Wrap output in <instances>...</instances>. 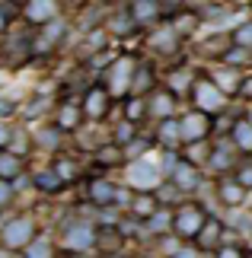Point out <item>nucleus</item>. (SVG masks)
Masks as SVG:
<instances>
[{
	"instance_id": "1",
	"label": "nucleus",
	"mask_w": 252,
	"mask_h": 258,
	"mask_svg": "<svg viewBox=\"0 0 252 258\" xmlns=\"http://www.w3.org/2000/svg\"><path fill=\"white\" fill-rule=\"evenodd\" d=\"M32 233H35V223L29 220V217H16V220H10L7 230H4V245L7 249H23V245H29Z\"/></svg>"
},
{
	"instance_id": "2",
	"label": "nucleus",
	"mask_w": 252,
	"mask_h": 258,
	"mask_svg": "<svg viewBox=\"0 0 252 258\" xmlns=\"http://www.w3.org/2000/svg\"><path fill=\"white\" fill-rule=\"evenodd\" d=\"M173 226H176V233H182V236H198L201 226H205V214H201V207L185 204V207H179V211H176Z\"/></svg>"
},
{
	"instance_id": "3",
	"label": "nucleus",
	"mask_w": 252,
	"mask_h": 258,
	"mask_svg": "<svg viewBox=\"0 0 252 258\" xmlns=\"http://www.w3.org/2000/svg\"><path fill=\"white\" fill-rule=\"evenodd\" d=\"M128 182L137 185V188H154L160 182V169L150 160H137V163H131V169H128Z\"/></svg>"
},
{
	"instance_id": "4",
	"label": "nucleus",
	"mask_w": 252,
	"mask_h": 258,
	"mask_svg": "<svg viewBox=\"0 0 252 258\" xmlns=\"http://www.w3.org/2000/svg\"><path fill=\"white\" fill-rule=\"evenodd\" d=\"M195 102L201 108V115H205V112H214V108L224 105V93H220L211 80H201V83H195Z\"/></svg>"
},
{
	"instance_id": "5",
	"label": "nucleus",
	"mask_w": 252,
	"mask_h": 258,
	"mask_svg": "<svg viewBox=\"0 0 252 258\" xmlns=\"http://www.w3.org/2000/svg\"><path fill=\"white\" fill-rule=\"evenodd\" d=\"M182 137L185 141H201V137H205V131H208V118L201 115V112H191V115H185L182 118Z\"/></svg>"
},
{
	"instance_id": "6",
	"label": "nucleus",
	"mask_w": 252,
	"mask_h": 258,
	"mask_svg": "<svg viewBox=\"0 0 252 258\" xmlns=\"http://www.w3.org/2000/svg\"><path fill=\"white\" fill-rule=\"evenodd\" d=\"M131 71H134L131 57L115 61V67H112V93H125V89L131 86Z\"/></svg>"
},
{
	"instance_id": "7",
	"label": "nucleus",
	"mask_w": 252,
	"mask_h": 258,
	"mask_svg": "<svg viewBox=\"0 0 252 258\" xmlns=\"http://www.w3.org/2000/svg\"><path fill=\"white\" fill-rule=\"evenodd\" d=\"M106 108H109V93H106V89H99V86H93L86 93V115L89 118H103Z\"/></svg>"
},
{
	"instance_id": "8",
	"label": "nucleus",
	"mask_w": 252,
	"mask_h": 258,
	"mask_svg": "<svg viewBox=\"0 0 252 258\" xmlns=\"http://www.w3.org/2000/svg\"><path fill=\"white\" fill-rule=\"evenodd\" d=\"M89 242H93V230H89L86 223H77L74 230L67 233V249L70 252H83Z\"/></svg>"
},
{
	"instance_id": "9",
	"label": "nucleus",
	"mask_w": 252,
	"mask_h": 258,
	"mask_svg": "<svg viewBox=\"0 0 252 258\" xmlns=\"http://www.w3.org/2000/svg\"><path fill=\"white\" fill-rule=\"evenodd\" d=\"M26 19L29 23H48V19H55V4H45V0L26 4Z\"/></svg>"
},
{
	"instance_id": "10",
	"label": "nucleus",
	"mask_w": 252,
	"mask_h": 258,
	"mask_svg": "<svg viewBox=\"0 0 252 258\" xmlns=\"http://www.w3.org/2000/svg\"><path fill=\"white\" fill-rule=\"evenodd\" d=\"M19 169H23V160L13 153H0V182H10V178H16Z\"/></svg>"
},
{
	"instance_id": "11",
	"label": "nucleus",
	"mask_w": 252,
	"mask_h": 258,
	"mask_svg": "<svg viewBox=\"0 0 252 258\" xmlns=\"http://www.w3.org/2000/svg\"><path fill=\"white\" fill-rule=\"evenodd\" d=\"M115 195H118V191H115L109 182H93V185H89V198H93L96 204H112Z\"/></svg>"
},
{
	"instance_id": "12",
	"label": "nucleus",
	"mask_w": 252,
	"mask_h": 258,
	"mask_svg": "<svg viewBox=\"0 0 252 258\" xmlns=\"http://www.w3.org/2000/svg\"><path fill=\"white\" fill-rule=\"evenodd\" d=\"M173 175H176V182L182 185V188H191V185L198 182V172H195V166H191V163H176Z\"/></svg>"
},
{
	"instance_id": "13",
	"label": "nucleus",
	"mask_w": 252,
	"mask_h": 258,
	"mask_svg": "<svg viewBox=\"0 0 252 258\" xmlns=\"http://www.w3.org/2000/svg\"><path fill=\"white\" fill-rule=\"evenodd\" d=\"M233 141L239 150H252V121H239L233 127Z\"/></svg>"
},
{
	"instance_id": "14",
	"label": "nucleus",
	"mask_w": 252,
	"mask_h": 258,
	"mask_svg": "<svg viewBox=\"0 0 252 258\" xmlns=\"http://www.w3.org/2000/svg\"><path fill=\"white\" fill-rule=\"evenodd\" d=\"M160 137H163L166 147H176V141L182 137V127L176 124V118H166V121H163V127H160Z\"/></svg>"
},
{
	"instance_id": "15",
	"label": "nucleus",
	"mask_w": 252,
	"mask_h": 258,
	"mask_svg": "<svg viewBox=\"0 0 252 258\" xmlns=\"http://www.w3.org/2000/svg\"><path fill=\"white\" fill-rule=\"evenodd\" d=\"M150 108L160 115V118H169L173 115V108H176V102H173V96H166V93H160L154 102H150Z\"/></svg>"
},
{
	"instance_id": "16",
	"label": "nucleus",
	"mask_w": 252,
	"mask_h": 258,
	"mask_svg": "<svg viewBox=\"0 0 252 258\" xmlns=\"http://www.w3.org/2000/svg\"><path fill=\"white\" fill-rule=\"evenodd\" d=\"M217 236H220V223L217 220H205V226H201V233H198L201 245H214Z\"/></svg>"
},
{
	"instance_id": "17",
	"label": "nucleus",
	"mask_w": 252,
	"mask_h": 258,
	"mask_svg": "<svg viewBox=\"0 0 252 258\" xmlns=\"http://www.w3.org/2000/svg\"><path fill=\"white\" fill-rule=\"evenodd\" d=\"M220 201H224V204H239V201H243V185H233V182H224V185H220Z\"/></svg>"
},
{
	"instance_id": "18",
	"label": "nucleus",
	"mask_w": 252,
	"mask_h": 258,
	"mask_svg": "<svg viewBox=\"0 0 252 258\" xmlns=\"http://www.w3.org/2000/svg\"><path fill=\"white\" fill-rule=\"evenodd\" d=\"M80 121V112H77V105H64L61 108V115H58V127H64V131H70V127H77Z\"/></svg>"
},
{
	"instance_id": "19",
	"label": "nucleus",
	"mask_w": 252,
	"mask_h": 258,
	"mask_svg": "<svg viewBox=\"0 0 252 258\" xmlns=\"http://www.w3.org/2000/svg\"><path fill=\"white\" fill-rule=\"evenodd\" d=\"M35 185L42 188V191H55V188H61L64 182L58 178V172H38L35 175Z\"/></svg>"
},
{
	"instance_id": "20",
	"label": "nucleus",
	"mask_w": 252,
	"mask_h": 258,
	"mask_svg": "<svg viewBox=\"0 0 252 258\" xmlns=\"http://www.w3.org/2000/svg\"><path fill=\"white\" fill-rule=\"evenodd\" d=\"M131 13H134V19H157V13H160V7L157 4H134L131 7Z\"/></svg>"
},
{
	"instance_id": "21",
	"label": "nucleus",
	"mask_w": 252,
	"mask_h": 258,
	"mask_svg": "<svg viewBox=\"0 0 252 258\" xmlns=\"http://www.w3.org/2000/svg\"><path fill=\"white\" fill-rule=\"evenodd\" d=\"M154 211H157V204H154V198H137V201H134V214L137 217H154Z\"/></svg>"
},
{
	"instance_id": "22",
	"label": "nucleus",
	"mask_w": 252,
	"mask_h": 258,
	"mask_svg": "<svg viewBox=\"0 0 252 258\" xmlns=\"http://www.w3.org/2000/svg\"><path fill=\"white\" fill-rule=\"evenodd\" d=\"M233 42L243 45V48H252V23H246V26L236 29V32H233Z\"/></svg>"
},
{
	"instance_id": "23",
	"label": "nucleus",
	"mask_w": 252,
	"mask_h": 258,
	"mask_svg": "<svg viewBox=\"0 0 252 258\" xmlns=\"http://www.w3.org/2000/svg\"><path fill=\"white\" fill-rule=\"evenodd\" d=\"M144 115V99H131L128 102V121H140Z\"/></svg>"
},
{
	"instance_id": "24",
	"label": "nucleus",
	"mask_w": 252,
	"mask_h": 258,
	"mask_svg": "<svg viewBox=\"0 0 252 258\" xmlns=\"http://www.w3.org/2000/svg\"><path fill=\"white\" fill-rule=\"evenodd\" d=\"M52 255V249H48V242H35L26 249V258H48Z\"/></svg>"
},
{
	"instance_id": "25",
	"label": "nucleus",
	"mask_w": 252,
	"mask_h": 258,
	"mask_svg": "<svg viewBox=\"0 0 252 258\" xmlns=\"http://www.w3.org/2000/svg\"><path fill=\"white\" fill-rule=\"evenodd\" d=\"M55 172H58V178H61V182H67V178H74V163L61 160V163L55 166Z\"/></svg>"
},
{
	"instance_id": "26",
	"label": "nucleus",
	"mask_w": 252,
	"mask_h": 258,
	"mask_svg": "<svg viewBox=\"0 0 252 258\" xmlns=\"http://www.w3.org/2000/svg\"><path fill=\"white\" fill-rule=\"evenodd\" d=\"M112 26H115V32H128L131 29V13H118Z\"/></svg>"
},
{
	"instance_id": "27",
	"label": "nucleus",
	"mask_w": 252,
	"mask_h": 258,
	"mask_svg": "<svg viewBox=\"0 0 252 258\" xmlns=\"http://www.w3.org/2000/svg\"><path fill=\"white\" fill-rule=\"evenodd\" d=\"M169 83H173V89H185L188 86V74H173V80H169Z\"/></svg>"
},
{
	"instance_id": "28",
	"label": "nucleus",
	"mask_w": 252,
	"mask_h": 258,
	"mask_svg": "<svg viewBox=\"0 0 252 258\" xmlns=\"http://www.w3.org/2000/svg\"><path fill=\"white\" fill-rule=\"evenodd\" d=\"M150 226H154V230H166V226H169V217L166 214H154V223H150Z\"/></svg>"
},
{
	"instance_id": "29",
	"label": "nucleus",
	"mask_w": 252,
	"mask_h": 258,
	"mask_svg": "<svg viewBox=\"0 0 252 258\" xmlns=\"http://www.w3.org/2000/svg\"><path fill=\"white\" fill-rule=\"evenodd\" d=\"M128 137H131V124H122V127L115 131V141H118V144H125Z\"/></svg>"
},
{
	"instance_id": "30",
	"label": "nucleus",
	"mask_w": 252,
	"mask_h": 258,
	"mask_svg": "<svg viewBox=\"0 0 252 258\" xmlns=\"http://www.w3.org/2000/svg\"><path fill=\"white\" fill-rule=\"evenodd\" d=\"M239 185H243V188H249V185H252V166H246V169L239 172Z\"/></svg>"
},
{
	"instance_id": "31",
	"label": "nucleus",
	"mask_w": 252,
	"mask_h": 258,
	"mask_svg": "<svg viewBox=\"0 0 252 258\" xmlns=\"http://www.w3.org/2000/svg\"><path fill=\"white\" fill-rule=\"evenodd\" d=\"M217 258H243V255H239V249L227 245V249H220V252H217Z\"/></svg>"
},
{
	"instance_id": "32",
	"label": "nucleus",
	"mask_w": 252,
	"mask_h": 258,
	"mask_svg": "<svg viewBox=\"0 0 252 258\" xmlns=\"http://www.w3.org/2000/svg\"><path fill=\"white\" fill-rule=\"evenodd\" d=\"M10 195H13V191H10V182H0V204H7Z\"/></svg>"
},
{
	"instance_id": "33",
	"label": "nucleus",
	"mask_w": 252,
	"mask_h": 258,
	"mask_svg": "<svg viewBox=\"0 0 252 258\" xmlns=\"http://www.w3.org/2000/svg\"><path fill=\"white\" fill-rule=\"evenodd\" d=\"M144 144H147V141H131V150H128V153H131V156H137L140 150H144Z\"/></svg>"
},
{
	"instance_id": "34",
	"label": "nucleus",
	"mask_w": 252,
	"mask_h": 258,
	"mask_svg": "<svg viewBox=\"0 0 252 258\" xmlns=\"http://www.w3.org/2000/svg\"><path fill=\"white\" fill-rule=\"evenodd\" d=\"M10 26V13H7V10L4 7H0V32H4V29Z\"/></svg>"
},
{
	"instance_id": "35",
	"label": "nucleus",
	"mask_w": 252,
	"mask_h": 258,
	"mask_svg": "<svg viewBox=\"0 0 252 258\" xmlns=\"http://www.w3.org/2000/svg\"><path fill=\"white\" fill-rule=\"evenodd\" d=\"M220 86H230V89H233V86H236V77H233V74H227V77H220Z\"/></svg>"
},
{
	"instance_id": "36",
	"label": "nucleus",
	"mask_w": 252,
	"mask_h": 258,
	"mask_svg": "<svg viewBox=\"0 0 252 258\" xmlns=\"http://www.w3.org/2000/svg\"><path fill=\"white\" fill-rule=\"evenodd\" d=\"M7 141H10V127H7V124H0V147H4Z\"/></svg>"
},
{
	"instance_id": "37",
	"label": "nucleus",
	"mask_w": 252,
	"mask_h": 258,
	"mask_svg": "<svg viewBox=\"0 0 252 258\" xmlns=\"http://www.w3.org/2000/svg\"><path fill=\"white\" fill-rule=\"evenodd\" d=\"M173 258H195V252H188V249H182V252H176Z\"/></svg>"
},
{
	"instance_id": "38",
	"label": "nucleus",
	"mask_w": 252,
	"mask_h": 258,
	"mask_svg": "<svg viewBox=\"0 0 252 258\" xmlns=\"http://www.w3.org/2000/svg\"><path fill=\"white\" fill-rule=\"evenodd\" d=\"M243 89H246V96H252V80H249V83H243Z\"/></svg>"
},
{
	"instance_id": "39",
	"label": "nucleus",
	"mask_w": 252,
	"mask_h": 258,
	"mask_svg": "<svg viewBox=\"0 0 252 258\" xmlns=\"http://www.w3.org/2000/svg\"><path fill=\"white\" fill-rule=\"evenodd\" d=\"M70 258H80V255H70Z\"/></svg>"
},
{
	"instance_id": "40",
	"label": "nucleus",
	"mask_w": 252,
	"mask_h": 258,
	"mask_svg": "<svg viewBox=\"0 0 252 258\" xmlns=\"http://www.w3.org/2000/svg\"><path fill=\"white\" fill-rule=\"evenodd\" d=\"M115 258H118V255H115Z\"/></svg>"
}]
</instances>
